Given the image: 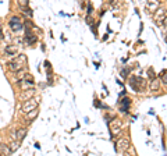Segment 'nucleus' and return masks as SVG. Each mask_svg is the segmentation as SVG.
<instances>
[{
    "mask_svg": "<svg viewBox=\"0 0 167 156\" xmlns=\"http://www.w3.org/2000/svg\"><path fill=\"white\" fill-rule=\"evenodd\" d=\"M27 63H28L27 56L22 54V53H18L17 56H15L14 60H11V61L7 63V68H9L11 72H17V71H20V70L25 68Z\"/></svg>",
    "mask_w": 167,
    "mask_h": 156,
    "instance_id": "1",
    "label": "nucleus"
},
{
    "mask_svg": "<svg viewBox=\"0 0 167 156\" xmlns=\"http://www.w3.org/2000/svg\"><path fill=\"white\" fill-rule=\"evenodd\" d=\"M17 85H18V87L21 88L22 91H24V89H29V88H33V87H35L33 77L29 74V72H27L24 78H21V80H18V81H17Z\"/></svg>",
    "mask_w": 167,
    "mask_h": 156,
    "instance_id": "2",
    "label": "nucleus"
},
{
    "mask_svg": "<svg viewBox=\"0 0 167 156\" xmlns=\"http://www.w3.org/2000/svg\"><path fill=\"white\" fill-rule=\"evenodd\" d=\"M38 106H39V100H38V98L32 96V98H29V99H27V100H24V102H22L21 109H22V111H24V113H28V111L33 110V109H36Z\"/></svg>",
    "mask_w": 167,
    "mask_h": 156,
    "instance_id": "3",
    "label": "nucleus"
},
{
    "mask_svg": "<svg viewBox=\"0 0 167 156\" xmlns=\"http://www.w3.org/2000/svg\"><path fill=\"white\" fill-rule=\"evenodd\" d=\"M130 85L135 92H139L143 88H146V82L143 81L141 77H131L130 78Z\"/></svg>",
    "mask_w": 167,
    "mask_h": 156,
    "instance_id": "4",
    "label": "nucleus"
},
{
    "mask_svg": "<svg viewBox=\"0 0 167 156\" xmlns=\"http://www.w3.org/2000/svg\"><path fill=\"white\" fill-rule=\"evenodd\" d=\"M130 148V141L127 138H121L116 142V150L119 153H125Z\"/></svg>",
    "mask_w": 167,
    "mask_h": 156,
    "instance_id": "5",
    "label": "nucleus"
},
{
    "mask_svg": "<svg viewBox=\"0 0 167 156\" xmlns=\"http://www.w3.org/2000/svg\"><path fill=\"white\" fill-rule=\"evenodd\" d=\"M9 25H10V28H11L14 32H17V31H20V29H22V27H24V25H22V21L20 20L18 17H15V15L10 18Z\"/></svg>",
    "mask_w": 167,
    "mask_h": 156,
    "instance_id": "6",
    "label": "nucleus"
},
{
    "mask_svg": "<svg viewBox=\"0 0 167 156\" xmlns=\"http://www.w3.org/2000/svg\"><path fill=\"white\" fill-rule=\"evenodd\" d=\"M166 15H167V11H166V10H164V9H160V7H159V9L155 11V15H153V18H155V21L158 22V25H160V21H164Z\"/></svg>",
    "mask_w": 167,
    "mask_h": 156,
    "instance_id": "7",
    "label": "nucleus"
},
{
    "mask_svg": "<svg viewBox=\"0 0 167 156\" xmlns=\"http://www.w3.org/2000/svg\"><path fill=\"white\" fill-rule=\"evenodd\" d=\"M38 38L35 35H32L29 31V28L27 27V33H25V38H24V42L27 43V45H33V43H36Z\"/></svg>",
    "mask_w": 167,
    "mask_h": 156,
    "instance_id": "8",
    "label": "nucleus"
},
{
    "mask_svg": "<svg viewBox=\"0 0 167 156\" xmlns=\"http://www.w3.org/2000/svg\"><path fill=\"white\" fill-rule=\"evenodd\" d=\"M159 7H160V0H148V3H146V9L153 11V13H155Z\"/></svg>",
    "mask_w": 167,
    "mask_h": 156,
    "instance_id": "9",
    "label": "nucleus"
},
{
    "mask_svg": "<svg viewBox=\"0 0 167 156\" xmlns=\"http://www.w3.org/2000/svg\"><path fill=\"white\" fill-rule=\"evenodd\" d=\"M4 53H6V56H17L18 54V48H17V45H9L4 49Z\"/></svg>",
    "mask_w": 167,
    "mask_h": 156,
    "instance_id": "10",
    "label": "nucleus"
},
{
    "mask_svg": "<svg viewBox=\"0 0 167 156\" xmlns=\"http://www.w3.org/2000/svg\"><path fill=\"white\" fill-rule=\"evenodd\" d=\"M27 128H20V130H17V131L13 134V138L14 139H18V141H22V139L27 137Z\"/></svg>",
    "mask_w": 167,
    "mask_h": 156,
    "instance_id": "11",
    "label": "nucleus"
},
{
    "mask_svg": "<svg viewBox=\"0 0 167 156\" xmlns=\"http://www.w3.org/2000/svg\"><path fill=\"white\" fill-rule=\"evenodd\" d=\"M35 95V88H29V89H24L21 93V99L22 100H27L29 99V98H32V96Z\"/></svg>",
    "mask_w": 167,
    "mask_h": 156,
    "instance_id": "12",
    "label": "nucleus"
},
{
    "mask_svg": "<svg viewBox=\"0 0 167 156\" xmlns=\"http://www.w3.org/2000/svg\"><path fill=\"white\" fill-rule=\"evenodd\" d=\"M149 88H150V91H153V92H156V91H159V88H160V80L159 78H153V80H150V85H149Z\"/></svg>",
    "mask_w": 167,
    "mask_h": 156,
    "instance_id": "13",
    "label": "nucleus"
},
{
    "mask_svg": "<svg viewBox=\"0 0 167 156\" xmlns=\"http://www.w3.org/2000/svg\"><path fill=\"white\" fill-rule=\"evenodd\" d=\"M130 103H131L130 98H124V99H121V100H120V105H121L120 110L124 111V113H127V111H128V107H130Z\"/></svg>",
    "mask_w": 167,
    "mask_h": 156,
    "instance_id": "14",
    "label": "nucleus"
},
{
    "mask_svg": "<svg viewBox=\"0 0 167 156\" xmlns=\"http://www.w3.org/2000/svg\"><path fill=\"white\" fill-rule=\"evenodd\" d=\"M20 145H21V141H18V139H13V141L9 144L10 153H14L15 150H17V149L20 148Z\"/></svg>",
    "mask_w": 167,
    "mask_h": 156,
    "instance_id": "15",
    "label": "nucleus"
},
{
    "mask_svg": "<svg viewBox=\"0 0 167 156\" xmlns=\"http://www.w3.org/2000/svg\"><path fill=\"white\" fill-rule=\"evenodd\" d=\"M38 113H39V109H33V110H31V111H28V116H27V123H31V121L33 120V119H36V116H38Z\"/></svg>",
    "mask_w": 167,
    "mask_h": 156,
    "instance_id": "16",
    "label": "nucleus"
},
{
    "mask_svg": "<svg viewBox=\"0 0 167 156\" xmlns=\"http://www.w3.org/2000/svg\"><path fill=\"white\" fill-rule=\"evenodd\" d=\"M159 77H160L161 82H163L164 85H167V70H164V71H161L160 74H159Z\"/></svg>",
    "mask_w": 167,
    "mask_h": 156,
    "instance_id": "17",
    "label": "nucleus"
},
{
    "mask_svg": "<svg viewBox=\"0 0 167 156\" xmlns=\"http://www.w3.org/2000/svg\"><path fill=\"white\" fill-rule=\"evenodd\" d=\"M21 10H22V13H24V14L28 15V17H32V10H31L28 6H22Z\"/></svg>",
    "mask_w": 167,
    "mask_h": 156,
    "instance_id": "18",
    "label": "nucleus"
},
{
    "mask_svg": "<svg viewBox=\"0 0 167 156\" xmlns=\"http://www.w3.org/2000/svg\"><path fill=\"white\" fill-rule=\"evenodd\" d=\"M2 153H10L9 146H4V145H0V155Z\"/></svg>",
    "mask_w": 167,
    "mask_h": 156,
    "instance_id": "19",
    "label": "nucleus"
},
{
    "mask_svg": "<svg viewBox=\"0 0 167 156\" xmlns=\"http://www.w3.org/2000/svg\"><path fill=\"white\" fill-rule=\"evenodd\" d=\"M128 74H130V68H124L121 71V77L123 78H128Z\"/></svg>",
    "mask_w": 167,
    "mask_h": 156,
    "instance_id": "20",
    "label": "nucleus"
},
{
    "mask_svg": "<svg viewBox=\"0 0 167 156\" xmlns=\"http://www.w3.org/2000/svg\"><path fill=\"white\" fill-rule=\"evenodd\" d=\"M148 75H149V80H153V78H155V71H153V68L148 70Z\"/></svg>",
    "mask_w": 167,
    "mask_h": 156,
    "instance_id": "21",
    "label": "nucleus"
},
{
    "mask_svg": "<svg viewBox=\"0 0 167 156\" xmlns=\"http://www.w3.org/2000/svg\"><path fill=\"white\" fill-rule=\"evenodd\" d=\"M92 11H93V7H92V4L89 3L88 4V14H92Z\"/></svg>",
    "mask_w": 167,
    "mask_h": 156,
    "instance_id": "22",
    "label": "nucleus"
},
{
    "mask_svg": "<svg viewBox=\"0 0 167 156\" xmlns=\"http://www.w3.org/2000/svg\"><path fill=\"white\" fill-rule=\"evenodd\" d=\"M116 2H117V0H109V3H112V4H114Z\"/></svg>",
    "mask_w": 167,
    "mask_h": 156,
    "instance_id": "23",
    "label": "nucleus"
}]
</instances>
